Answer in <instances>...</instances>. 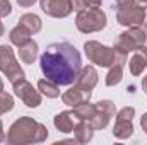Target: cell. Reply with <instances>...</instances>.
Here are the masks:
<instances>
[{
	"label": "cell",
	"mask_w": 147,
	"mask_h": 145,
	"mask_svg": "<svg viewBox=\"0 0 147 145\" xmlns=\"http://www.w3.org/2000/svg\"><path fill=\"white\" fill-rule=\"evenodd\" d=\"M91 99V91H84L80 89L79 85H74L69 91H65L62 94V101L65 106H70V108H75L82 103H87Z\"/></svg>",
	"instance_id": "11"
},
{
	"label": "cell",
	"mask_w": 147,
	"mask_h": 145,
	"mask_svg": "<svg viewBox=\"0 0 147 145\" xmlns=\"http://www.w3.org/2000/svg\"><path fill=\"white\" fill-rule=\"evenodd\" d=\"M98 80H99V75L96 72V68L92 65H87V67H82V70L75 80V85H79L84 91H92L96 87Z\"/></svg>",
	"instance_id": "12"
},
{
	"label": "cell",
	"mask_w": 147,
	"mask_h": 145,
	"mask_svg": "<svg viewBox=\"0 0 147 145\" xmlns=\"http://www.w3.org/2000/svg\"><path fill=\"white\" fill-rule=\"evenodd\" d=\"M84 53L91 63L99 65V67H106V68H110L116 63L123 65L127 60L125 55L118 53L115 48L101 44L99 41H86L84 43Z\"/></svg>",
	"instance_id": "3"
},
{
	"label": "cell",
	"mask_w": 147,
	"mask_h": 145,
	"mask_svg": "<svg viewBox=\"0 0 147 145\" xmlns=\"http://www.w3.org/2000/svg\"><path fill=\"white\" fill-rule=\"evenodd\" d=\"M144 31H146V34H147V21H146V26H144Z\"/></svg>",
	"instance_id": "36"
},
{
	"label": "cell",
	"mask_w": 147,
	"mask_h": 145,
	"mask_svg": "<svg viewBox=\"0 0 147 145\" xmlns=\"http://www.w3.org/2000/svg\"><path fill=\"white\" fill-rule=\"evenodd\" d=\"M41 10L55 19H65L72 14V0H39Z\"/></svg>",
	"instance_id": "9"
},
{
	"label": "cell",
	"mask_w": 147,
	"mask_h": 145,
	"mask_svg": "<svg viewBox=\"0 0 147 145\" xmlns=\"http://www.w3.org/2000/svg\"><path fill=\"white\" fill-rule=\"evenodd\" d=\"M5 140V133H3V126H2V119H0V144Z\"/></svg>",
	"instance_id": "31"
},
{
	"label": "cell",
	"mask_w": 147,
	"mask_h": 145,
	"mask_svg": "<svg viewBox=\"0 0 147 145\" xmlns=\"http://www.w3.org/2000/svg\"><path fill=\"white\" fill-rule=\"evenodd\" d=\"M75 114H74V111H62V113H58L55 118H53V125H55V128L58 130V132H62V133H70L74 130V125H75Z\"/></svg>",
	"instance_id": "13"
},
{
	"label": "cell",
	"mask_w": 147,
	"mask_h": 145,
	"mask_svg": "<svg viewBox=\"0 0 147 145\" xmlns=\"http://www.w3.org/2000/svg\"><path fill=\"white\" fill-rule=\"evenodd\" d=\"M9 39H10V43L14 44V46H22L24 43H28L29 39H31V33L24 28V26H21V24H17L14 29H10V33H9Z\"/></svg>",
	"instance_id": "18"
},
{
	"label": "cell",
	"mask_w": 147,
	"mask_h": 145,
	"mask_svg": "<svg viewBox=\"0 0 147 145\" xmlns=\"http://www.w3.org/2000/svg\"><path fill=\"white\" fill-rule=\"evenodd\" d=\"M115 5L116 9H125V7L134 5V0H115Z\"/></svg>",
	"instance_id": "27"
},
{
	"label": "cell",
	"mask_w": 147,
	"mask_h": 145,
	"mask_svg": "<svg viewBox=\"0 0 147 145\" xmlns=\"http://www.w3.org/2000/svg\"><path fill=\"white\" fill-rule=\"evenodd\" d=\"M14 87V94L28 106V108H38L41 104V92L36 91L33 87V84H29L26 79H21V80H16L12 84Z\"/></svg>",
	"instance_id": "7"
},
{
	"label": "cell",
	"mask_w": 147,
	"mask_h": 145,
	"mask_svg": "<svg viewBox=\"0 0 147 145\" xmlns=\"http://www.w3.org/2000/svg\"><path fill=\"white\" fill-rule=\"evenodd\" d=\"M12 108H14V97L2 91L0 92V114L12 111Z\"/></svg>",
	"instance_id": "24"
},
{
	"label": "cell",
	"mask_w": 147,
	"mask_h": 145,
	"mask_svg": "<svg viewBox=\"0 0 147 145\" xmlns=\"http://www.w3.org/2000/svg\"><path fill=\"white\" fill-rule=\"evenodd\" d=\"M72 132H74V137H75L77 144H87L94 137V128L91 126V123L89 121H82V119H79V123L74 125Z\"/></svg>",
	"instance_id": "14"
},
{
	"label": "cell",
	"mask_w": 147,
	"mask_h": 145,
	"mask_svg": "<svg viewBox=\"0 0 147 145\" xmlns=\"http://www.w3.org/2000/svg\"><path fill=\"white\" fill-rule=\"evenodd\" d=\"M121 79H123V65L121 63H116V65L110 67V70H108L106 85L108 87H115V85H118L121 82Z\"/></svg>",
	"instance_id": "22"
},
{
	"label": "cell",
	"mask_w": 147,
	"mask_h": 145,
	"mask_svg": "<svg viewBox=\"0 0 147 145\" xmlns=\"http://www.w3.org/2000/svg\"><path fill=\"white\" fill-rule=\"evenodd\" d=\"M72 111H74V114H75L77 119L91 121V119L94 118L96 111H98V106H96V104H91V103L87 101V103H82V104H79V106L72 108Z\"/></svg>",
	"instance_id": "19"
},
{
	"label": "cell",
	"mask_w": 147,
	"mask_h": 145,
	"mask_svg": "<svg viewBox=\"0 0 147 145\" xmlns=\"http://www.w3.org/2000/svg\"><path fill=\"white\" fill-rule=\"evenodd\" d=\"M96 106H98V111H96L94 118H92L89 123H91V126H92L94 130H105V128L108 126L110 119L115 116V113H116L115 103L110 101V99H103V101L96 103Z\"/></svg>",
	"instance_id": "10"
},
{
	"label": "cell",
	"mask_w": 147,
	"mask_h": 145,
	"mask_svg": "<svg viewBox=\"0 0 147 145\" xmlns=\"http://www.w3.org/2000/svg\"><path fill=\"white\" fill-rule=\"evenodd\" d=\"M10 12H12V5H10V2H9V0H0V19L10 15Z\"/></svg>",
	"instance_id": "26"
},
{
	"label": "cell",
	"mask_w": 147,
	"mask_h": 145,
	"mask_svg": "<svg viewBox=\"0 0 147 145\" xmlns=\"http://www.w3.org/2000/svg\"><path fill=\"white\" fill-rule=\"evenodd\" d=\"M140 51H142V55H144V56H146V62H147V46H144V48H142V50H140Z\"/></svg>",
	"instance_id": "33"
},
{
	"label": "cell",
	"mask_w": 147,
	"mask_h": 145,
	"mask_svg": "<svg viewBox=\"0 0 147 145\" xmlns=\"http://www.w3.org/2000/svg\"><path fill=\"white\" fill-rule=\"evenodd\" d=\"M19 24L21 26H24L31 34H36L41 31V28H43V21H41V17L36 15V14H24V15H21V19H19Z\"/></svg>",
	"instance_id": "17"
},
{
	"label": "cell",
	"mask_w": 147,
	"mask_h": 145,
	"mask_svg": "<svg viewBox=\"0 0 147 145\" xmlns=\"http://www.w3.org/2000/svg\"><path fill=\"white\" fill-rule=\"evenodd\" d=\"M3 91V80H2V77H0V92Z\"/></svg>",
	"instance_id": "35"
},
{
	"label": "cell",
	"mask_w": 147,
	"mask_h": 145,
	"mask_svg": "<svg viewBox=\"0 0 147 145\" xmlns=\"http://www.w3.org/2000/svg\"><path fill=\"white\" fill-rule=\"evenodd\" d=\"M113 135H115L118 140L130 138V137L134 135V123H132V119H121V118H116L115 126H113Z\"/></svg>",
	"instance_id": "16"
},
{
	"label": "cell",
	"mask_w": 147,
	"mask_h": 145,
	"mask_svg": "<svg viewBox=\"0 0 147 145\" xmlns=\"http://www.w3.org/2000/svg\"><path fill=\"white\" fill-rule=\"evenodd\" d=\"M134 3L142 7V9H147V0H134Z\"/></svg>",
	"instance_id": "30"
},
{
	"label": "cell",
	"mask_w": 147,
	"mask_h": 145,
	"mask_svg": "<svg viewBox=\"0 0 147 145\" xmlns=\"http://www.w3.org/2000/svg\"><path fill=\"white\" fill-rule=\"evenodd\" d=\"M39 67L43 75L57 85H72L82 70V58L70 43H51L39 56Z\"/></svg>",
	"instance_id": "1"
},
{
	"label": "cell",
	"mask_w": 147,
	"mask_h": 145,
	"mask_svg": "<svg viewBox=\"0 0 147 145\" xmlns=\"http://www.w3.org/2000/svg\"><path fill=\"white\" fill-rule=\"evenodd\" d=\"M38 91H39L43 96L50 97V99H55V97L60 96V85H57L55 82H51V80H48V79H41V80L38 82Z\"/></svg>",
	"instance_id": "21"
},
{
	"label": "cell",
	"mask_w": 147,
	"mask_h": 145,
	"mask_svg": "<svg viewBox=\"0 0 147 145\" xmlns=\"http://www.w3.org/2000/svg\"><path fill=\"white\" fill-rule=\"evenodd\" d=\"M134 116H135V108L132 106H125L116 113V118H121V119H134Z\"/></svg>",
	"instance_id": "25"
},
{
	"label": "cell",
	"mask_w": 147,
	"mask_h": 145,
	"mask_svg": "<svg viewBox=\"0 0 147 145\" xmlns=\"http://www.w3.org/2000/svg\"><path fill=\"white\" fill-rule=\"evenodd\" d=\"M106 14L99 9H86V10H79L77 17H75V28L82 33V34H91V33H99L106 28Z\"/></svg>",
	"instance_id": "4"
},
{
	"label": "cell",
	"mask_w": 147,
	"mask_h": 145,
	"mask_svg": "<svg viewBox=\"0 0 147 145\" xmlns=\"http://www.w3.org/2000/svg\"><path fill=\"white\" fill-rule=\"evenodd\" d=\"M103 0H72L74 10H86V9H94V7H101Z\"/></svg>",
	"instance_id": "23"
},
{
	"label": "cell",
	"mask_w": 147,
	"mask_h": 145,
	"mask_svg": "<svg viewBox=\"0 0 147 145\" xmlns=\"http://www.w3.org/2000/svg\"><path fill=\"white\" fill-rule=\"evenodd\" d=\"M146 41H147V34L146 31L140 28V26H134V28H128L127 31H123L116 43H115V50L125 56H128V53L132 51H139L146 46Z\"/></svg>",
	"instance_id": "5"
},
{
	"label": "cell",
	"mask_w": 147,
	"mask_h": 145,
	"mask_svg": "<svg viewBox=\"0 0 147 145\" xmlns=\"http://www.w3.org/2000/svg\"><path fill=\"white\" fill-rule=\"evenodd\" d=\"M142 91H144V92L147 94V75L144 77V79H142Z\"/></svg>",
	"instance_id": "32"
},
{
	"label": "cell",
	"mask_w": 147,
	"mask_h": 145,
	"mask_svg": "<svg viewBox=\"0 0 147 145\" xmlns=\"http://www.w3.org/2000/svg\"><path fill=\"white\" fill-rule=\"evenodd\" d=\"M116 21H118V24H121L125 28L142 26L146 22V9H142L135 3L130 7H125V9H118L116 10Z\"/></svg>",
	"instance_id": "8"
},
{
	"label": "cell",
	"mask_w": 147,
	"mask_h": 145,
	"mask_svg": "<svg viewBox=\"0 0 147 145\" xmlns=\"http://www.w3.org/2000/svg\"><path fill=\"white\" fill-rule=\"evenodd\" d=\"M128 67H130V73L132 75H140V73L146 70L147 67V62H146V56L142 55V51L139 50V51H134V55H132V58H130V62H128Z\"/></svg>",
	"instance_id": "20"
},
{
	"label": "cell",
	"mask_w": 147,
	"mask_h": 145,
	"mask_svg": "<svg viewBox=\"0 0 147 145\" xmlns=\"http://www.w3.org/2000/svg\"><path fill=\"white\" fill-rule=\"evenodd\" d=\"M0 72L12 84L16 80L26 79V73L21 68V65H19V62L14 55V50L9 44H0Z\"/></svg>",
	"instance_id": "6"
},
{
	"label": "cell",
	"mask_w": 147,
	"mask_h": 145,
	"mask_svg": "<svg viewBox=\"0 0 147 145\" xmlns=\"http://www.w3.org/2000/svg\"><path fill=\"white\" fill-rule=\"evenodd\" d=\"M48 138V128L31 116H22L14 121L5 135V142L10 145L41 144Z\"/></svg>",
	"instance_id": "2"
},
{
	"label": "cell",
	"mask_w": 147,
	"mask_h": 145,
	"mask_svg": "<svg viewBox=\"0 0 147 145\" xmlns=\"http://www.w3.org/2000/svg\"><path fill=\"white\" fill-rule=\"evenodd\" d=\"M0 36H3V24H2V21H0Z\"/></svg>",
	"instance_id": "34"
},
{
	"label": "cell",
	"mask_w": 147,
	"mask_h": 145,
	"mask_svg": "<svg viewBox=\"0 0 147 145\" xmlns=\"http://www.w3.org/2000/svg\"><path fill=\"white\" fill-rule=\"evenodd\" d=\"M140 126H142V130L147 133V113H144L142 118H140Z\"/></svg>",
	"instance_id": "29"
},
{
	"label": "cell",
	"mask_w": 147,
	"mask_h": 145,
	"mask_svg": "<svg viewBox=\"0 0 147 145\" xmlns=\"http://www.w3.org/2000/svg\"><path fill=\"white\" fill-rule=\"evenodd\" d=\"M38 53H39V48H38V43L34 39H29L28 43L19 46V58H21L22 63L33 65L38 58Z\"/></svg>",
	"instance_id": "15"
},
{
	"label": "cell",
	"mask_w": 147,
	"mask_h": 145,
	"mask_svg": "<svg viewBox=\"0 0 147 145\" xmlns=\"http://www.w3.org/2000/svg\"><path fill=\"white\" fill-rule=\"evenodd\" d=\"M17 3H19L21 7H26V9H28V7H33V5L36 3V0H17Z\"/></svg>",
	"instance_id": "28"
}]
</instances>
